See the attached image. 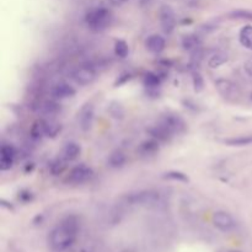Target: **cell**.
Wrapping results in <instances>:
<instances>
[{
  "label": "cell",
  "instance_id": "cell-28",
  "mask_svg": "<svg viewBox=\"0 0 252 252\" xmlns=\"http://www.w3.org/2000/svg\"><path fill=\"white\" fill-rule=\"evenodd\" d=\"M65 168V160L64 159H57V160L53 161L52 164H51V172L53 173V175H59V173H62L63 171H64Z\"/></svg>",
  "mask_w": 252,
  "mask_h": 252
},
{
  "label": "cell",
  "instance_id": "cell-23",
  "mask_svg": "<svg viewBox=\"0 0 252 252\" xmlns=\"http://www.w3.org/2000/svg\"><path fill=\"white\" fill-rule=\"evenodd\" d=\"M109 113L111 114L113 118L116 119H123L124 118V114H126V112H124V109L123 106H122L119 102L117 101H112L111 104L109 105Z\"/></svg>",
  "mask_w": 252,
  "mask_h": 252
},
{
  "label": "cell",
  "instance_id": "cell-6",
  "mask_svg": "<svg viewBox=\"0 0 252 252\" xmlns=\"http://www.w3.org/2000/svg\"><path fill=\"white\" fill-rule=\"evenodd\" d=\"M215 89L226 100H235L240 95L237 85L229 79H218L215 82Z\"/></svg>",
  "mask_w": 252,
  "mask_h": 252
},
{
  "label": "cell",
  "instance_id": "cell-2",
  "mask_svg": "<svg viewBox=\"0 0 252 252\" xmlns=\"http://www.w3.org/2000/svg\"><path fill=\"white\" fill-rule=\"evenodd\" d=\"M112 19H113L112 13L109 9L99 6V8H94L87 11V14L85 15V24L90 30L95 31V32H101L111 25Z\"/></svg>",
  "mask_w": 252,
  "mask_h": 252
},
{
  "label": "cell",
  "instance_id": "cell-3",
  "mask_svg": "<svg viewBox=\"0 0 252 252\" xmlns=\"http://www.w3.org/2000/svg\"><path fill=\"white\" fill-rule=\"evenodd\" d=\"M127 199L131 204L143 205V207H156L161 202V195L153 190L140 191V192L131 195Z\"/></svg>",
  "mask_w": 252,
  "mask_h": 252
},
{
  "label": "cell",
  "instance_id": "cell-1",
  "mask_svg": "<svg viewBox=\"0 0 252 252\" xmlns=\"http://www.w3.org/2000/svg\"><path fill=\"white\" fill-rule=\"evenodd\" d=\"M80 231V222L74 215L65 217L48 235V244L53 251L63 252L70 249L77 241Z\"/></svg>",
  "mask_w": 252,
  "mask_h": 252
},
{
  "label": "cell",
  "instance_id": "cell-32",
  "mask_svg": "<svg viewBox=\"0 0 252 252\" xmlns=\"http://www.w3.org/2000/svg\"><path fill=\"white\" fill-rule=\"evenodd\" d=\"M119 82H117L116 83V85H121V84H123V83H126L127 80H129L131 79V75L129 74H123V75H121V78H119Z\"/></svg>",
  "mask_w": 252,
  "mask_h": 252
},
{
  "label": "cell",
  "instance_id": "cell-9",
  "mask_svg": "<svg viewBox=\"0 0 252 252\" xmlns=\"http://www.w3.org/2000/svg\"><path fill=\"white\" fill-rule=\"evenodd\" d=\"M160 124L163 127H165L171 134L181 133V132L185 131L186 127L183 119L180 116H177V114H166V116H164L161 118Z\"/></svg>",
  "mask_w": 252,
  "mask_h": 252
},
{
  "label": "cell",
  "instance_id": "cell-17",
  "mask_svg": "<svg viewBox=\"0 0 252 252\" xmlns=\"http://www.w3.org/2000/svg\"><path fill=\"white\" fill-rule=\"evenodd\" d=\"M143 84L150 91L156 90L161 84L160 75L156 74V73H146L143 78Z\"/></svg>",
  "mask_w": 252,
  "mask_h": 252
},
{
  "label": "cell",
  "instance_id": "cell-18",
  "mask_svg": "<svg viewBox=\"0 0 252 252\" xmlns=\"http://www.w3.org/2000/svg\"><path fill=\"white\" fill-rule=\"evenodd\" d=\"M240 43L247 50L252 51V26L246 25L241 28L239 35Z\"/></svg>",
  "mask_w": 252,
  "mask_h": 252
},
{
  "label": "cell",
  "instance_id": "cell-15",
  "mask_svg": "<svg viewBox=\"0 0 252 252\" xmlns=\"http://www.w3.org/2000/svg\"><path fill=\"white\" fill-rule=\"evenodd\" d=\"M182 47L191 53L198 52L200 50V40L196 35H186L182 37Z\"/></svg>",
  "mask_w": 252,
  "mask_h": 252
},
{
  "label": "cell",
  "instance_id": "cell-27",
  "mask_svg": "<svg viewBox=\"0 0 252 252\" xmlns=\"http://www.w3.org/2000/svg\"><path fill=\"white\" fill-rule=\"evenodd\" d=\"M231 19H239V20H250L252 21V11L250 10H235L229 14Z\"/></svg>",
  "mask_w": 252,
  "mask_h": 252
},
{
  "label": "cell",
  "instance_id": "cell-26",
  "mask_svg": "<svg viewBox=\"0 0 252 252\" xmlns=\"http://www.w3.org/2000/svg\"><path fill=\"white\" fill-rule=\"evenodd\" d=\"M168 180H172V181H178V182H188L190 178L186 173L181 172V171H168V172L165 173L164 176Z\"/></svg>",
  "mask_w": 252,
  "mask_h": 252
},
{
  "label": "cell",
  "instance_id": "cell-12",
  "mask_svg": "<svg viewBox=\"0 0 252 252\" xmlns=\"http://www.w3.org/2000/svg\"><path fill=\"white\" fill-rule=\"evenodd\" d=\"M15 154V149L9 144H4L1 146V150H0V170L6 171L13 168Z\"/></svg>",
  "mask_w": 252,
  "mask_h": 252
},
{
  "label": "cell",
  "instance_id": "cell-11",
  "mask_svg": "<svg viewBox=\"0 0 252 252\" xmlns=\"http://www.w3.org/2000/svg\"><path fill=\"white\" fill-rule=\"evenodd\" d=\"M77 90L68 83H58L51 89V95L55 100H64L75 96Z\"/></svg>",
  "mask_w": 252,
  "mask_h": 252
},
{
  "label": "cell",
  "instance_id": "cell-35",
  "mask_svg": "<svg viewBox=\"0 0 252 252\" xmlns=\"http://www.w3.org/2000/svg\"><path fill=\"white\" fill-rule=\"evenodd\" d=\"M151 3V0H140L141 5H149Z\"/></svg>",
  "mask_w": 252,
  "mask_h": 252
},
{
  "label": "cell",
  "instance_id": "cell-22",
  "mask_svg": "<svg viewBox=\"0 0 252 252\" xmlns=\"http://www.w3.org/2000/svg\"><path fill=\"white\" fill-rule=\"evenodd\" d=\"M159 150V143L156 139H149L140 144V151L144 155H151Z\"/></svg>",
  "mask_w": 252,
  "mask_h": 252
},
{
  "label": "cell",
  "instance_id": "cell-25",
  "mask_svg": "<svg viewBox=\"0 0 252 252\" xmlns=\"http://www.w3.org/2000/svg\"><path fill=\"white\" fill-rule=\"evenodd\" d=\"M129 53L128 43L123 40H118L114 43V55L119 58H126Z\"/></svg>",
  "mask_w": 252,
  "mask_h": 252
},
{
  "label": "cell",
  "instance_id": "cell-10",
  "mask_svg": "<svg viewBox=\"0 0 252 252\" xmlns=\"http://www.w3.org/2000/svg\"><path fill=\"white\" fill-rule=\"evenodd\" d=\"M213 224L218 227L222 231H230V230L234 229L236 226V223H235L234 218L226 212H215L213 214Z\"/></svg>",
  "mask_w": 252,
  "mask_h": 252
},
{
  "label": "cell",
  "instance_id": "cell-33",
  "mask_svg": "<svg viewBox=\"0 0 252 252\" xmlns=\"http://www.w3.org/2000/svg\"><path fill=\"white\" fill-rule=\"evenodd\" d=\"M245 70H246V73L250 77H252V60L251 62H247L246 64H245Z\"/></svg>",
  "mask_w": 252,
  "mask_h": 252
},
{
  "label": "cell",
  "instance_id": "cell-13",
  "mask_svg": "<svg viewBox=\"0 0 252 252\" xmlns=\"http://www.w3.org/2000/svg\"><path fill=\"white\" fill-rule=\"evenodd\" d=\"M166 41L165 38L161 37L160 35H151L146 38L145 47L149 52L154 53V55H159L165 50Z\"/></svg>",
  "mask_w": 252,
  "mask_h": 252
},
{
  "label": "cell",
  "instance_id": "cell-34",
  "mask_svg": "<svg viewBox=\"0 0 252 252\" xmlns=\"http://www.w3.org/2000/svg\"><path fill=\"white\" fill-rule=\"evenodd\" d=\"M111 1L112 5H116V6H119L122 5V4H124L127 1V0H110Z\"/></svg>",
  "mask_w": 252,
  "mask_h": 252
},
{
  "label": "cell",
  "instance_id": "cell-7",
  "mask_svg": "<svg viewBox=\"0 0 252 252\" xmlns=\"http://www.w3.org/2000/svg\"><path fill=\"white\" fill-rule=\"evenodd\" d=\"M159 16H160V24L164 32L168 35L172 33L176 28V15L172 9L168 5H163L159 11Z\"/></svg>",
  "mask_w": 252,
  "mask_h": 252
},
{
  "label": "cell",
  "instance_id": "cell-14",
  "mask_svg": "<svg viewBox=\"0 0 252 252\" xmlns=\"http://www.w3.org/2000/svg\"><path fill=\"white\" fill-rule=\"evenodd\" d=\"M80 153H82V148H80L79 144L75 143V141H69L63 148L62 158L65 161H74L80 155Z\"/></svg>",
  "mask_w": 252,
  "mask_h": 252
},
{
  "label": "cell",
  "instance_id": "cell-19",
  "mask_svg": "<svg viewBox=\"0 0 252 252\" xmlns=\"http://www.w3.org/2000/svg\"><path fill=\"white\" fill-rule=\"evenodd\" d=\"M127 161V156L123 151L116 150L110 155L109 158V165L113 168H119L122 166H124Z\"/></svg>",
  "mask_w": 252,
  "mask_h": 252
},
{
  "label": "cell",
  "instance_id": "cell-37",
  "mask_svg": "<svg viewBox=\"0 0 252 252\" xmlns=\"http://www.w3.org/2000/svg\"><path fill=\"white\" fill-rule=\"evenodd\" d=\"M229 252H240V251H236V250H232V251H229Z\"/></svg>",
  "mask_w": 252,
  "mask_h": 252
},
{
  "label": "cell",
  "instance_id": "cell-31",
  "mask_svg": "<svg viewBox=\"0 0 252 252\" xmlns=\"http://www.w3.org/2000/svg\"><path fill=\"white\" fill-rule=\"evenodd\" d=\"M19 198H20L23 202H28V200L32 199V193L30 192V191H21L20 193H19Z\"/></svg>",
  "mask_w": 252,
  "mask_h": 252
},
{
  "label": "cell",
  "instance_id": "cell-5",
  "mask_svg": "<svg viewBox=\"0 0 252 252\" xmlns=\"http://www.w3.org/2000/svg\"><path fill=\"white\" fill-rule=\"evenodd\" d=\"M94 176V171L89 168V166L84 165H78L70 171L69 176H68V181L70 183H74V185H82V183L87 182L90 181Z\"/></svg>",
  "mask_w": 252,
  "mask_h": 252
},
{
  "label": "cell",
  "instance_id": "cell-20",
  "mask_svg": "<svg viewBox=\"0 0 252 252\" xmlns=\"http://www.w3.org/2000/svg\"><path fill=\"white\" fill-rule=\"evenodd\" d=\"M46 126L47 121L46 119H38L31 127V137L33 139H41L42 137H46Z\"/></svg>",
  "mask_w": 252,
  "mask_h": 252
},
{
  "label": "cell",
  "instance_id": "cell-21",
  "mask_svg": "<svg viewBox=\"0 0 252 252\" xmlns=\"http://www.w3.org/2000/svg\"><path fill=\"white\" fill-rule=\"evenodd\" d=\"M227 62V55L223 51H218V52L213 53L210 58L208 59V65L210 68H218L223 65L224 63Z\"/></svg>",
  "mask_w": 252,
  "mask_h": 252
},
{
  "label": "cell",
  "instance_id": "cell-4",
  "mask_svg": "<svg viewBox=\"0 0 252 252\" xmlns=\"http://www.w3.org/2000/svg\"><path fill=\"white\" fill-rule=\"evenodd\" d=\"M72 79L78 85L85 86V85H89L91 83H94V80L96 79V72L90 65H82V67H78L72 73Z\"/></svg>",
  "mask_w": 252,
  "mask_h": 252
},
{
  "label": "cell",
  "instance_id": "cell-29",
  "mask_svg": "<svg viewBox=\"0 0 252 252\" xmlns=\"http://www.w3.org/2000/svg\"><path fill=\"white\" fill-rule=\"evenodd\" d=\"M60 132V124L56 123L53 121H47L46 126V137H56Z\"/></svg>",
  "mask_w": 252,
  "mask_h": 252
},
{
  "label": "cell",
  "instance_id": "cell-30",
  "mask_svg": "<svg viewBox=\"0 0 252 252\" xmlns=\"http://www.w3.org/2000/svg\"><path fill=\"white\" fill-rule=\"evenodd\" d=\"M192 82L196 91H202L203 86H204V82H203V78L202 75H200V73L197 72V70H195V72L192 73Z\"/></svg>",
  "mask_w": 252,
  "mask_h": 252
},
{
  "label": "cell",
  "instance_id": "cell-24",
  "mask_svg": "<svg viewBox=\"0 0 252 252\" xmlns=\"http://www.w3.org/2000/svg\"><path fill=\"white\" fill-rule=\"evenodd\" d=\"M225 144L230 146H245L252 144V136H242L236 138H230L225 140Z\"/></svg>",
  "mask_w": 252,
  "mask_h": 252
},
{
  "label": "cell",
  "instance_id": "cell-36",
  "mask_svg": "<svg viewBox=\"0 0 252 252\" xmlns=\"http://www.w3.org/2000/svg\"><path fill=\"white\" fill-rule=\"evenodd\" d=\"M122 252H134V251H132V250H124V251H122Z\"/></svg>",
  "mask_w": 252,
  "mask_h": 252
},
{
  "label": "cell",
  "instance_id": "cell-8",
  "mask_svg": "<svg viewBox=\"0 0 252 252\" xmlns=\"http://www.w3.org/2000/svg\"><path fill=\"white\" fill-rule=\"evenodd\" d=\"M95 119V107L92 106V104H85L82 107L79 112V117H78V121H79V126L82 128V131L87 132L91 129L92 124H94Z\"/></svg>",
  "mask_w": 252,
  "mask_h": 252
},
{
  "label": "cell",
  "instance_id": "cell-16",
  "mask_svg": "<svg viewBox=\"0 0 252 252\" xmlns=\"http://www.w3.org/2000/svg\"><path fill=\"white\" fill-rule=\"evenodd\" d=\"M38 111L42 114H46V116H53V114H57L60 111V105L55 100H46V101L40 104Z\"/></svg>",
  "mask_w": 252,
  "mask_h": 252
}]
</instances>
